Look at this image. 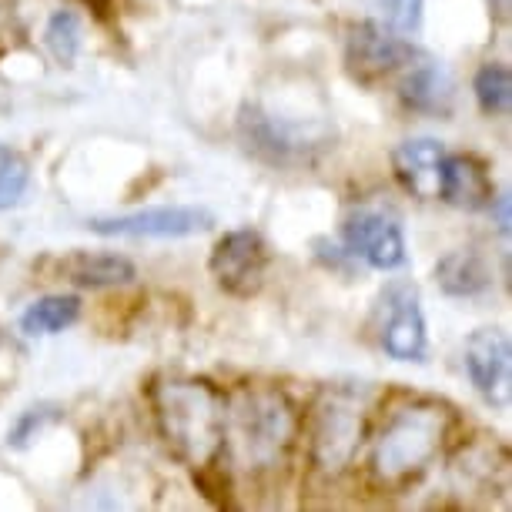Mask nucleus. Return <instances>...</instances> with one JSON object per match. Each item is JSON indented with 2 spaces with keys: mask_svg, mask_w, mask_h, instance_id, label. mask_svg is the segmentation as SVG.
<instances>
[{
  "mask_svg": "<svg viewBox=\"0 0 512 512\" xmlns=\"http://www.w3.org/2000/svg\"><path fill=\"white\" fill-rule=\"evenodd\" d=\"M164 442L191 469H215L228 456V395L208 379H164L151 392Z\"/></svg>",
  "mask_w": 512,
  "mask_h": 512,
  "instance_id": "f257e3e1",
  "label": "nucleus"
},
{
  "mask_svg": "<svg viewBox=\"0 0 512 512\" xmlns=\"http://www.w3.org/2000/svg\"><path fill=\"white\" fill-rule=\"evenodd\" d=\"M298 436V409L278 385H248L228 399V456L245 472H272Z\"/></svg>",
  "mask_w": 512,
  "mask_h": 512,
  "instance_id": "f03ea898",
  "label": "nucleus"
},
{
  "mask_svg": "<svg viewBox=\"0 0 512 512\" xmlns=\"http://www.w3.org/2000/svg\"><path fill=\"white\" fill-rule=\"evenodd\" d=\"M452 412L439 402H412L392 412L372 446V476L382 486H402L436 462L446 446Z\"/></svg>",
  "mask_w": 512,
  "mask_h": 512,
  "instance_id": "7ed1b4c3",
  "label": "nucleus"
},
{
  "mask_svg": "<svg viewBox=\"0 0 512 512\" xmlns=\"http://www.w3.org/2000/svg\"><path fill=\"white\" fill-rule=\"evenodd\" d=\"M238 134L245 148L275 168H295L308 164L332 144V124L322 118H302V114L275 111L272 104L248 101L238 114Z\"/></svg>",
  "mask_w": 512,
  "mask_h": 512,
  "instance_id": "20e7f679",
  "label": "nucleus"
},
{
  "mask_svg": "<svg viewBox=\"0 0 512 512\" xmlns=\"http://www.w3.org/2000/svg\"><path fill=\"white\" fill-rule=\"evenodd\" d=\"M365 402L362 389L349 385H332L318 395L312 409V425H308V452H312L315 472L325 479H338L349 472L365 439Z\"/></svg>",
  "mask_w": 512,
  "mask_h": 512,
  "instance_id": "39448f33",
  "label": "nucleus"
},
{
  "mask_svg": "<svg viewBox=\"0 0 512 512\" xmlns=\"http://www.w3.org/2000/svg\"><path fill=\"white\" fill-rule=\"evenodd\" d=\"M215 225V215L201 205H154L128 215L91 218L88 231L101 238H154V241H175L195 238Z\"/></svg>",
  "mask_w": 512,
  "mask_h": 512,
  "instance_id": "423d86ee",
  "label": "nucleus"
},
{
  "mask_svg": "<svg viewBox=\"0 0 512 512\" xmlns=\"http://www.w3.org/2000/svg\"><path fill=\"white\" fill-rule=\"evenodd\" d=\"M268 265H272V255H268L262 231H255V228L225 231V235L215 241L211 258H208V272L215 278V285L235 298L255 295L258 288L265 285Z\"/></svg>",
  "mask_w": 512,
  "mask_h": 512,
  "instance_id": "0eeeda50",
  "label": "nucleus"
},
{
  "mask_svg": "<svg viewBox=\"0 0 512 512\" xmlns=\"http://www.w3.org/2000/svg\"><path fill=\"white\" fill-rule=\"evenodd\" d=\"M462 362L472 389L489 409L506 412L512 402V345L496 325L476 328L462 345Z\"/></svg>",
  "mask_w": 512,
  "mask_h": 512,
  "instance_id": "6e6552de",
  "label": "nucleus"
},
{
  "mask_svg": "<svg viewBox=\"0 0 512 512\" xmlns=\"http://www.w3.org/2000/svg\"><path fill=\"white\" fill-rule=\"evenodd\" d=\"M379 345L395 362H425L429 355V328L419 305V292L409 282H392L379 298Z\"/></svg>",
  "mask_w": 512,
  "mask_h": 512,
  "instance_id": "1a4fd4ad",
  "label": "nucleus"
},
{
  "mask_svg": "<svg viewBox=\"0 0 512 512\" xmlns=\"http://www.w3.org/2000/svg\"><path fill=\"white\" fill-rule=\"evenodd\" d=\"M342 245L352 258H362L375 272H395L409 258L399 218L379 208H355L342 225Z\"/></svg>",
  "mask_w": 512,
  "mask_h": 512,
  "instance_id": "9d476101",
  "label": "nucleus"
},
{
  "mask_svg": "<svg viewBox=\"0 0 512 512\" xmlns=\"http://www.w3.org/2000/svg\"><path fill=\"white\" fill-rule=\"evenodd\" d=\"M419 51L409 37L395 34L382 21H359L345 37V61L359 77H382L409 67Z\"/></svg>",
  "mask_w": 512,
  "mask_h": 512,
  "instance_id": "9b49d317",
  "label": "nucleus"
},
{
  "mask_svg": "<svg viewBox=\"0 0 512 512\" xmlns=\"http://www.w3.org/2000/svg\"><path fill=\"white\" fill-rule=\"evenodd\" d=\"M492 195H496V185H492L486 161H479L476 154H446L442 158L436 198L462 211H482Z\"/></svg>",
  "mask_w": 512,
  "mask_h": 512,
  "instance_id": "f8f14e48",
  "label": "nucleus"
},
{
  "mask_svg": "<svg viewBox=\"0 0 512 512\" xmlns=\"http://www.w3.org/2000/svg\"><path fill=\"white\" fill-rule=\"evenodd\" d=\"M57 275L77 288H118L131 285L138 278L131 258L118 255V251H71L57 262Z\"/></svg>",
  "mask_w": 512,
  "mask_h": 512,
  "instance_id": "ddd939ff",
  "label": "nucleus"
},
{
  "mask_svg": "<svg viewBox=\"0 0 512 512\" xmlns=\"http://www.w3.org/2000/svg\"><path fill=\"white\" fill-rule=\"evenodd\" d=\"M446 158V144L436 138H409L392 151L395 178L402 181L412 195L436 198L439 188V164Z\"/></svg>",
  "mask_w": 512,
  "mask_h": 512,
  "instance_id": "4468645a",
  "label": "nucleus"
},
{
  "mask_svg": "<svg viewBox=\"0 0 512 512\" xmlns=\"http://www.w3.org/2000/svg\"><path fill=\"white\" fill-rule=\"evenodd\" d=\"M436 285L449 298H479L492 288V265L479 248H456L436 262Z\"/></svg>",
  "mask_w": 512,
  "mask_h": 512,
  "instance_id": "2eb2a0df",
  "label": "nucleus"
},
{
  "mask_svg": "<svg viewBox=\"0 0 512 512\" xmlns=\"http://www.w3.org/2000/svg\"><path fill=\"white\" fill-rule=\"evenodd\" d=\"M399 98L409 111H425L436 114L449 108V77L439 64L425 61V64H409V74L399 84Z\"/></svg>",
  "mask_w": 512,
  "mask_h": 512,
  "instance_id": "dca6fc26",
  "label": "nucleus"
},
{
  "mask_svg": "<svg viewBox=\"0 0 512 512\" xmlns=\"http://www.w3.org/2000/svg\"><path fill=\"white\" fill-rule=\"evenodd\" d=\"M81 318V298L77 295H44L24 308L21 315V332L24 335H57L64 328H71Z\"/></svg>",
  "mask_w": 512,
  "mask_h": 512,
  "instance_id": "f3484780",
  "label": "nucleus"
},
{
  "mask_svg": "<svg viewBox=\"0 0 512 512\" xmlns=\"http://www.w3.org/2000/svg\"><path fill=\"white\" fill-rule=\"evenodd\" d=\"M472 94L486 118H506L512 108V71L502 61H486L472 77Z\"/></svg>",
  "mask_w": 512,
  "mask_h": 512,
  "instance_id": "a211bd4d",
  "label": "nucleus"
},
{
  "mask_svg": "<svg viewBox=\"0 0 512 512\" xmlns=\"http://www.w3.org/2000/svg\"><path fill=\"white\" fill-rule=\"evenodd\" d=\"M496 452H499L496 442H492V446L489 442L486 446H472L462 452V459L452 466V476L459 479V486L462 489H476V486L492 489L496 486V472H506V466H509L506 456H499V462H496Z\"/></svg>",
  "mask_w": 512,
  "mask_h": 512,
  "instance_id": "6ab92c4d",
  "label": "nucleus"
},
{
  "mask_svg": "<svg viewBox=\"0 0 512 512\" xmlns=\"http://www.w3.org/2000/svg\"><path fill=\"white\" fill-rule=\"evenodd\" d=\"M81 17L74 11H54L47 17V27H44V44L47 51L54 54V61L61 67H71L77 61V51H81Z\"/></svg>",
  "mask_w": 512,
  "mask_h": 512,
  "instance_id": "aec40b11",
  "label": "nucleus"
},
{
  "mask_svg": "<svg viewBox=\"0 0 512 512\" xmlns=\"http://www.w3.org/2000/svg\"><path fill=\"white\" fill-rule=\"evenodd\" d=\"M27 188H31V161L0 141V211L21 205Z\"/></svg>",
  "mask_w": 512,
  "mask_h": 512,
  "instance_id": "412c9836",
  "label": "nucleus"
},
{
  "mask_svg": "<svg viewBox=\"0 0 512 512\" xmlns=\"http://www.w3.org/2000/svg\"><path fill=\"white\" fill-rule=\"evenodd\" d=\"M57 419H61V405H51V402L31 405V409H24L21 415H17V422L11 425V432H7V446L27 449L47 429V425H54Z\"/></svg>",
  "mask_w": 512,
  "mask_h": 512,
  "instance_id": "4be33fe9",
  "label": "nucleus"
},
{
  "mask_svg": "<svg viewBox=\"0 0 512 512\" xmlns=\"http://www.w3.org/2000/svg\"><path fill=\"white\" fill-rule=\"evenodd\" d=\"M379 11L385 27H392L402 37H412L422 27L425 0H379Z\"/></svg>",
  "mask_w": 512,
  "mask_h": 512,
  "instance_id": "5701e85b",
  "label": "nucleus"
},
{
  "mask_svg": "<svg viewBox=\"0 0 512 512\" xmlns=\"http://www.w3.org/2000/svg\"><path fill=\"white\" fill-rule=\"evenodd\" d=\"M0 342H4V335H0Z\"/></svg>",
  "mask_w": 512,
  "mask_h": 512,
  "instance_id": "b1692460",
  "label": "nucleus"
}]
</instances>
